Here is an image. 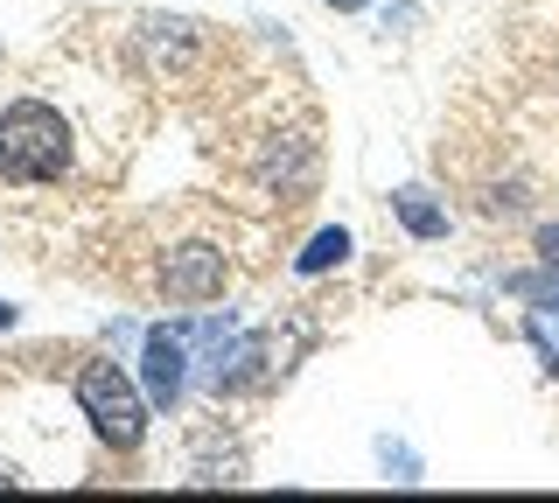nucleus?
<instances>
[{"label":"nucleus","mask_w":559,"mask_h":503,"mask_svg":"<svg viewBox=\"0 0 559 503\" xmlns=\"http://www.w3.org/2000/svg\"><path fill=\"white\" fill-rule=\"evenodd\" d=\"M329 8H336V14H357V8H371V0H329Z\"/></svg>","instance_id":"nucleus-10"},{"label":"nucleus","mask_w":559,"mask_h":503,"mask_svg":"<svg viewBox=\"0 0 559 503\" xmlns=\"http://www.w3.org/2000/svg\"><path fill=\"white\" fill-rule=\"evenodd\" d=\"M14 322V301H0V328H8Z\"/></svg>","instance_id":"nucleus-11"},{"label":"nucleus","mask_w":559,"mask_h":503,"mask_svg":"<svg viewBox=\"0 0 559 503\" xmlns=\"http://www.w3.org/2000/svg\"><path fill=\"white\" fill-rule=\"evenodd\" d=\"M70 176V127L43 98H14L0 112V182H57Z\"/></svg>","instance_id":"nucleus-1"},{"label":"nucleus","mask_w":559,"mask_h":503,"mask_svg":"<svg viewBox=\"0 0 559 503\" xmlns=\"http://www.w3.org/2000/svg\"><path fill=\"white\" fill-rule=\"evenodd\" d=\"M378 462H384V476L392 482H419V455L406 441H378Z\"/></svg>","instance_id":"nucleus-8"},{"label":"nucleus","mask_w":559,"mask_h":503,"mask_svg":"<svg viewBox=\"0 0 559 503\" xmlns=\"http://www.w3.org/2000/svg\"><path fill=\"white\" fill-rule=\"evenodd\" d=\"M140 385H147L154 406H182V392H189V336L182 328H147L140 336Z\"/></svg>","instance_id":"nucleus-3"},{"label":"nucleus","mask_w":559,"mask_h":503,"mask_svg":"<svg viewBox=\"0 0 559 503\" xmlns=\"http://www.w3.org/2000/svg\"><path fill=\"white\" fill-rule=\"evenodd\" d=\"M0 482H22V476H14V468H8V462H0Z\"/></svg>","instance_id":"nucleus-12"},{"label":"nucleus","mask_w":559,"mask_h":503,"mask_svg":"<svg viewBox=\"0 0 559 503\" xmlns=\"http://www.w3.org/2000/svg\"><path fill=\"white\" fill-rule=\"evenodd\" d=\"M78 406H84V420H92V433L105 447H119V455H133L140 441H147V385H133L127 371H119L112 357H92L78 371Z\"/></svg>","instance_id":"nucleus-2"},{"label":"nucleus","mask_w":559,"mask_h":503,"mask_svg":"<svg viewBox=\"0 0 559 503\" xmlns=\"http://www.w3.org/2000/svg\"><path fill=\"white\" fill-rule=\"evenodd\" d=\"M392 217L406 224L413 238H448V211L427 196V189H392Z\"/></svg>","instance_id":"nucleus-5"},{"label":"nucleus","mask_w":559,"mask_h":503,"mask_svg":"<svg viewBox=\"0 0 559 503\" xmlns=\"http://www.w3.org/2000/svg\"><path fill=\"white\" fill-rule=\"evenodd\" d=\"M343 259H349V231H343V224H329V231L308 238V252L294 259V273H329V266H343Z\"/></svg>","instance_id":"nucleus-7"},{"label":"nucleus","mask_w":559,"mask_h":503,"mask_svg":"<svg viewBox=\"0 0 559 503\" xmlns=\"http://www.w3.org/2000/svg\"><path fill=\"white\" fill-rule=\"evenodd\" d=\"M524 336H532V350H538V363L559 378V294L552 301H538L532 315H524Z\"/></svg>","instance_id":"nucleus-6"},{"label":"nucleus","mask_w":559,"mask_h":503,"mask_svg":"<svg viewBox=\"0 0 559 503\" xmlns=\"http://www.w3.org/2000/svg\"><path fill=\"white\" fill-rule=\"evenodd\" d=\"M538 259H546V273H559V224H538Z\"/></svg>","instance_id":"nucleus-9"},{"label":"nucleus","mask_w":559,"mask_h":503,"mask_svg":"<svg viewBox=\"0 0 559 503\" xmlns=\"http://www.w3.org/2000/svg\"><path fill=\"white\" fill-rule=\"evenodd\" d=\"M224 280H231V266H224L217 245H175V252L162 259V294H168V301H182V308L217 301Z\"/></svg>","instance_id":"nucleus-4"}]
</instances>
